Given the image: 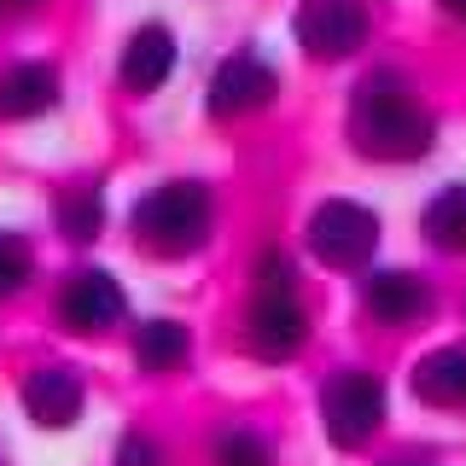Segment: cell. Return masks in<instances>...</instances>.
Listing matches in <instances>:
<instances>
[{
    "label": "cell",
    "instance_id": "1",
    "mask_svg": "<svg viewBox=\"0 0 466 466\" xmlns=\"http://www.w3.org/2000/svg\"><path fill=\"white\" fill-rule=\"evenodd\" d=\"M350 140L361 157L379 164H408V157H426L437 140L431 111H420V99L408 94V82L397 70H373L368 82L350 99Z\"/></svg>",
    "mask_w": 466,
    "mask_h": 466
},
{
    "label": "cell",
    "instance_id": "2",
    "mask_svg": "<svg viewBox=\"0 0 466 466\" xmlns=\"http://www.w3.org/2000/svg\"><path fill=\"white\" fill-rule=\"evenodd\" d=\"M135 239L157 257H187L210 239V193L198 181H164L135 204Z\"/></svg>",
    "mask_w": 466,
    "mask_h": 466
},
{
    "label": "cell",
    "instance_id": "3",
    "mask_svg": "<svg viewBox=\"0 0 466 466\" xmlns=\"http://www.w3.org/2000/svg\"><path fill=\"white\" fill-rule=\"evenodd\" d=\"M379 420H385V385H379L373 373L344 368L327 390H320V426H327V437H332L339 449L373 443Z\"/></svg>",
    "mask_w": 466,
    "mask_h": 466
},
{
    "label": "cell",
    "instance_id": "4",
    "mask_svg": "<svg viewBox=\"0 0 466 466\" xmlns=\"http://www.w3.org/2000/svg\"><path fill=\"white\" fill-rule=\"evenodd\" d=\"M309 251L327 268H368L379 251V216L350 198H327L309 216Z\"/></svg>",
    "mask_w": 466,
    "mask_h": 466
},
{
    "label": "cell",
    "instance_id": "5",
    "mask_svg": "<svg viewBox=\"0 0 466 466\" xmlns=\"http://www.w3.org/2000/svg\"><path fill=\"white\" fill-rule=\"evenodd\" d=\"M245 339L262 361H291L309 339V315H303L291 286H257L251 315H245Z\"/></svg>",
    "mask_w": 466,
    "mask_h": 466
},
{
    "label": "cell",
    "instance_id": "6",
    "mask_svg": "<svg viewBox=\"0 0 466 466\" xmlns=\"http://www.w3.org/2000/svg\"><path fill=\"white\" fill-rule=\"evenodd\" d=\"M298 41L309 58H350L368 41V12H361V0H303Z\"/></svg>",
    "mask_w": 466,
    "mask_h": 466
},
{
    "label": "cell",
    "instance_id": "7",
    "mask_svg": "<svg viewBox=\"0 0 466 466\" xmlns=\"http://www.w3.org/2000/svg\"><path fill=\"white\" fill-rule=\"evenodd\" d=\"M123 286L111 280L106 268H76L58 291V320H65L70 332H106L123 320Z\"/></svg>",
    "mask_w": 466,
    "mask_h": 466
},
{
    "label": "cell",
    "instance_id": "8",
    "mask_svg": "<svg viewBox=\"0 0 466 466\" xmlns=\"http://www.w3.org/2000/svg\"><path fill=\"white\" fill-rule=\"evenodd\" d=\"M274 70L262 65L257 53H233V58H222L216 65V76H210V116H251V111H262L274 99Z\"/></svg>",
    "mask_w": 466,
    "mask_h": 466
},
{
    "label": "cell",
    "instance_id": "9",
    "mask_svg": "<svg viewBox=\"0 0 466 466\" xmlns=\"http://www.w3.org/2000/svg\"><path fill=\"white\" fill-rule=\"evenodd\" d=\"M24 408H29V420L47 426V431L76 426V414H82V379L70 373V368H35V373L24 379Z\"/></svg>",
    "mask_w": 466,
    "mask_h": 466
},
{
    "label": "cell",
    "instance_id": "10",
    "mask_svg": "<svg viewBox=\"0 0 466 466\" xmlns=\"http://www.w3.org/2000/svg\"><path fill=\"white\" fill-rule=\"evenodd\" d=\"M169 70H175V35L164 24H140L123 47V87L128 94H152V87L169 82Z\"/></svg>",
    "mask_w": 466,
    "mask_h": 466
},
{
    "label": "cell",
    "instance_id": "11",
    "mask_svg": "<svg viewBox=\"0 0 466 466\" xmlns=\"http://www.w3.org/2000/svg\"><path fill=\"white\" fill-rule=\"evenodd\" d=\"M361 303H368V315H379L385 327H408V320H420L431 309V291L420 286L414 274L385 268V274H373V280L361 286Z\"/></svg>",
    "mask_w": 466,
    "mask_h": 466
},
{
    "label": "cell",
    "instance_id": "12",
    "mask_svg": "<svg viewBox=\"0 0 466 466\" xmlns=\"http://www.w3.org/2000/svg\"><path fill=\"white\" fill-rule=\"evenodd\" d=\"M58 106V70L53 65H12L0 76V116L6 123H24V116H41Z\"/></svg>",
    "mask_w": 466,
    "mask_h": 466
},
{
    "label": "cell",
    "instance_id": "13",
    "mask_svg": "<svg viewBox=\"0 0 466 466\" xmlns=\"http://www.w3.org/2000/svg\"><path fill=\"white\" fill-rule=\"evenodd\" d=\"M414 397L431 408H466V350H431L414 368Z\"/></svg>",
    "mask_w": 466,
    "mask_h": 466
},
{
    "label": "cell",
    "instance_id": "14",
    "mask_svg": "<svg viewBox=\"0 0 466 466\" xmlns=\"http://www.w3.org/2000/svg\"><path fill=\"white\" fill-rule=\"evenodd\" d=\"M187 356H193V339H187L181 320H140V332H135V361H140L146 373H175Z\"/></svg>",
    "mask_w": 466,
    "mask_h": 466
},
{
    "label": "cell",
    "instance_id": "15",
    "mask_svg": "<svg viewBox=\"0 0 466 466\" xmlns=\"http://www.w3.org/2000/svg\"><path fill=\"white\" fill-rule=\"evenodd\" d=\"M426 233L437 251H466V187H443L426 204Z\"/></svg>",
    "mask_w": 466,
    "mask_h": 466
},
{
    "label": "cell",
    "instance_id": "16",
    "mask_svg": "<svg viewBox=\"0 0 466 466\" xmlns=\"http://www.w3.org/2000/svg\"><path fill=\"white\" fill-rule=\"evenodd\" d=\"M58 228H65V239L87 245L99 228H106V204H99L94 187H70L65 198H58Z\"/></svg>",
    "mask_w": 466,
    "mask_h": 466
},
{
    "label": "cell",
    "instance_id": "17",
    "mask_svg": "<svg viewBox=\"0 0 466 466\" xmlns=\"http://www.w3.org/2000/svg\"><path fill=\"white\" fill-rule=\"evenodd\" d=\"M35 274V251L24 245V233H0V298H18Z\"/></svg>",
    "mask_w": 466,
    "mask_h": 466
},
{
    "label": "cell",
    "instance_id": "18",
    "mask_svg": "<svg viewBox=\"0 0 466 466\" xmlns=\"http://www.w3.org/2000/svg\"><path fill=\"white\" fill-rule=\"evenodd\" d=\"M216 466H268V443L257 431H222L216 437Z\"/></svg>",
    "mask_w": 466,
    "mask_h": 466
},
{
    "label": "cell",
    "instance_id": "19",
    "mask_svg": "<svg viewBox=\"0 0 466 466\" xmlns=\"http://www.w3.org/2000/svg\"><path fill=\"white\" fill-rule=\"evenodd\" d=\"M116 466H164V455H157V443H152V437L128 431L123 443H116Z\"/></svg>",
    "mask_w": 466,
    "mask_h": 466
},
{
    "label": "cell",
    "instance_id": "20",
    "mask_svg": "<svg viewBox=\"0 0 466 466\" xmlns=\"http://www.w3.org/2000/svg\"><path fill=\"white\" fill-rule=\"evenodd\" d=\"M437 6H443V12H449L455 24H466V0H437Z\"/></svg>",
    "mask_w": 466,
    "mask_h": 466
},
{
    "label": "cell",
    "instance_id": "21",
    "mask_svg": "<svg viewBox=\"0 0 466 466\" xmlns=\"http://www.w3.org/2000/svg\"><path fill=\"white\" fill-rule=\"evenodd\" d=\"M390 466H431V461H414V455H397V461H390Z\"/></svg>",
    "mask_w": 466,
    "mask_h": 466
},
{
    "label": "cell",
    "instance_id": "22",
    "mask_svg": "<svg viewBox=\"0 0 466 466\" xmlns=\"http://www.w3.org/2000/svg\"><path fill=\"white\" fill-rule=\"evenodd\" d=\"M0 466H6V461H0Z\"/></svg>",
    "mask_w": 466,
    "mask_h": 466
}]
</instances>
